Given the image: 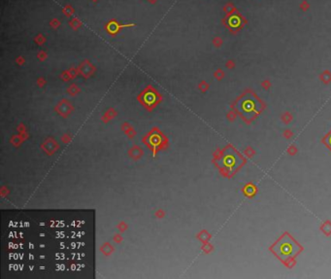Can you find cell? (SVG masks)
Returning a JSON list of instances; mask_svg holds the SVG:
<instances>
[{
  "instance_id": "6da1fadb",
  "label": "cell",
  "mask_w": 331,
  "mask_h": 279,
  "mask_svg": "<svg viewBox=\"0 0 331 279\" xmlns=\"http://www.w3.org/2000/svg\"><path fill=\"white\" fill-rule=\"evenodd\" d=\"M302 250L303 247L287 232L282 235L281 237L270 247V251L287 266H288L290 262H293Z\"/></svg>"
},
{
  "instance_id": "7a4b0ae2",
  "label": "cell",
  "mask_w": 331,
  "mask_h": 279,
  "mask_svg": "<svg viewBox=\"0 0 331 279\" xmlns=\"http://www.w3.org/2000/svg\"><path fill=\"white\" fill-rule=\"evenodd\" d=\"M235 110L244 121L251 123L261 113L263 104L253 93H247L236 101Z\"/></svg>"
},
{
  "instance_id": "3957f363",
  "label": "cell",
  "mask_w": 331,
  "mask_h": 279,
  "mask_svg": "<svg viewBox=\"0 0 331 279\" xmlns=\"http://www.w3.org/2000/svg\"><path fill=\"white\" fill-rule=\"evenodd\" d=\"M246 160L244 157L231 146H228L225 149L221 157L218 161V165L225 172L227 176H232L235 174L240 167L245 164Z\"/></svg>"
},
{
  "instance_id": "277c9868",
  "label": "cell",
  "mask_w": 331,
  "mask_h": 279,
  "mask_svg": "<svg viewBox=\"0 0 331 279\" xmlns=\"http://www.w3.org/2000/svg\"><path fill=\"white\" fill-rule=\"evenodd\" d=\"M322 142L327 146V148L331 151V130L324 136V138L322 139Z\"/></svg>"
},
{
  "instance_id": "5b68a950",
  "label": "cell",
  "mask_w": 331,
  "mask_h": 279,
  "mask_svg": "<svg viewBox=\"0 0 331 279\" xmlns=\"http://www.w3.org/2000/svg\"><path fill=\"white\" fill-rule=\"evenodd\" d=\"M322 231L325 233V235H330L331 233V223L326 222L325 224L322 227Z\"/></svg>"
},
{
  "instance_id": "8992f818",
  "label": "cell",
  "mask_w": 331,
  "mask_h": 279,
  "mask_svg": "<svg viewBox=\"0 0 331 279\" xmlns=\"http://www.w3.org/2000/svg\"><path fill=\"white\" fill-rule=\"evenodd\" d=\"M148 95H149V94L145 95L144 101L148 105H151V104H152L155 102V96H154V94H150V96H148Z\"/></svg>"
},
{
  "instance_id": "52a82bcc",
  "label": "cell",
  "mask_w": 331,
  "mask_h": 279,
  "mask_svg": "<svg viewBox=\"0 0 331 279\" xmlns=\"http://www.w3.org/2000/svg\"><path fill=\"white\" fill-rule=\"evenodd\" d=\"M150 142H151V144H152V145H157L160 142L159 136V135H152L151 140H150Z\"/></svg>"
},
{
  "instance_id": "ba28073f",
  "label": "cell",
  "mask_w": 331,
  "mask_h": 279,
  "mask_svg": "<svg viewBox=\"0 0 331 279\" xmlns=\"http://www.w3.org/2000/svg\"><path fill=\"white\" fill-rule=\"evenodd\" d=\"M247 189H249V191L245 190V192L248 196H253V194L256 192V188H254V186H248Z\"/></svg>"
}]
</instances>
